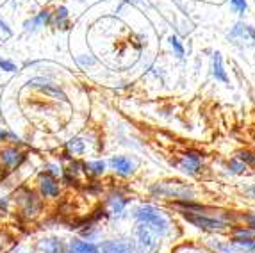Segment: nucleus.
I'll list each match as a JSON object with an SVG mask.
<instances>
[{"instance_id": "1", "label": "nucleus", "mask_w": 255, "mask_h": 253, "mask_svg": "<svg viewBox=\"0 0 255 253\" xmlns=\"http://www.w3.org/2000/svg\"><path fill=\"white\" fill-rule=\"evenodd\" d=\"M132 218L136 220V223H143L152 230L155 236L161 239V237L168 236L171 230V221L170 218L157 209V207L150 205V203H143V205L136 207L132 211Z\"/></svg>"}, {"instance_id": "2", "label": "nucleus", "mask_w": 255, "mask_h": 253, "mask_svg": "<svg viewBox=\"0 0 255 253\" xmlns=\"http://www.w3.org/2000/svg\"><path fill=\"white\" fill-rule=\"evenodd\" d=\"M11 202L18 207V214L23 220H34L43 211V198L38 194V191L30 189L29 186L16 187L11 196Z\"/></svg>"}, {"instance_id": "3", "label": "nucleus", "mask_w": 255, "mask_h": 253, "mask_svg": "<svg viewBox=\"0 0 255 253\" xmlns=\"http://www.w3.org/2000/svg\"><path fill=\"white\" fill-rule=\"evenodd\" d=\"M150 194L155 198H175V200H193L195 198V189L193 186L182 180H161L155 182L150 187Z\"/></svg>"}, {"instance_id": "4", "label": "nucleus", "mask_w": 255, "mask_h": 253, "mask_svg": "<svg viewBox=\"0 0 255 253\" xmlns=\"http://www.w3.org/2000/svg\"><path fill=\"white\" fill-rule=\"evenodd\" d=\"M179 214L182 216L187 223H191L193 227L205 230V232H225V230L232 228V225L229 221L216 218V216L200 214V212H186V211H179Z\"/></svg>"}, {"instance_id": "5", "label": "nucleus", "mask_w": 255, "mask_h": 253, "mask_svg": "<svg viewBox=\"0 0 255 253\" xmlns=\"http://www.w3.org/2000/svg\"><path fill=\"white\" fill-rule=\"evenodd\" d=\"M132 243L136 253H155L159 250V237L143 223H136L132 230Z\"/></svg>"}, {"instance_id": "6", "label": "nucleus", "mask_w": 255, "mask_h": 253, "mask_svg": "<svg viewBox=\"0 0 255 253\" xmlns=\"http://www.w3.org/2000/svg\"><path fill=\"white\" fill-rule=\"evenodd\" d=\"M27 159H29V153L23 152L20 146L5 144L0 148V168H4L9 173L20 169L27 162Z\"/></svg>"}, {"instance_id": "7", "label": "nucleus", "mask_w": 255, "mask_h": 253, "mask_svg": "<svg viewBox=\"0 0 255 253\" xmlns=\"http://www.w3.org/2000/svg\"><path fill=\"white\" fill-rule=\"evenodd\" d=\"M175 164L180 171H184L189 177L200 175L202 169H204V153L198 152V150H187L182 155H179V160Z\"/></svg>"}, {"instance_id": "8", "label": "nucleus", "mask_w": 255, "mask_h": 253, "mask_svg": "<svg viewBox=\"0 0 255 253\" xmlns=\"http://www.w3.org/2000/svg\"><path fill=\"white\" fill-rule=\"evenodd\" d=\"M25 86L30 89H36V91H39V93H43V95H47V97L54 98V100L68 102L66 93H64L63 89L55 84V82H52L50 79H47V77H32V79L27 80Z\"/></svg>"}, {"instance_id": "9", "label": "nucleus", "mask_w": 255, "mask_h": 253, "mask_svg": "<svg viewBox=\"0 0 255 253\" xmlns=\"http://www.w3.org/2000/svg\"><path fill=\"white\" fill-rule=\"evenodd\" d=\"M227 39L238 47H255V27L245 21H238L227 34Z\"/></svg>"}, {"instance_id": "10", "label": "nucleus", "mask_w": 255, "mask_h": 253, "mask_svg": "<svg viewBox=\"0 0 255 253\" xmlns=\"http://www.w3.org/2000/svg\"><path fill=\"white\" fill-rule=\"evenodd\" d=\"M36 186H38V194L43 200H55L61 196V191H63V184L57 178L50 177L47 173H39L38 180H36Z\"/></svg>"}, {"instance_id": "11", "label": "nucleus", "mask_w": 255, "mask_h": 253, "mask_svg": "<svg viewBox=\"0 0 255 253\" xmlns=\"http://www.w3.org/2000/svg\"><path fill=\"white\" fill-rule=\"evenodd\" d=\"M109 168L120 177H130L137 169V160L128 155H115L109 159Z\"/></svg>"}, {"instance_id": "12", "label": "nucleus", "mask_w": 255, "mask_h": 253, "mask_svg": "<svg viewBox=\"0 0 255 253\" xmlns=\"http://www.w3.org/2000/svg\"><path fill=\"white\" fill-rule=\"evenodd\" d=\"M128 203H130V198L125 196L122 191L113 189L106 196V207L109 209V211H107L109 212V216H124Z\"/></svg>"}, {"instance_id": "13", "label": "nucleus", "mask_w": 255, "mask_h": 253, "mask_svg": "<svg viewBox=\"0 0 255 253\" xmlns=\"http://www.w3.org/2000/svg\"><path fill=\"white\" fill-rule=\"evenodd\" d=\"M50 18L52 9H41V11L34 13L23 21V30L25 32H38V30L45 29V27H50Z\"/></svg>"}, {"instance_id": "14", "label": "nucleus", "mask_w": 255, "mask_h": 253, "mask_svg": "<svg viewBox=\"0 0 255 253\" xmlns=\"http://www.w3.org/2000/svg\"><path fill=\"white\" fill-rule=\"evenodd\" d=\"M100 253H136L132 239H107L98 245Z\"/></svg>"}, {"instance_id": "15", "label": "nucleus", "mask_w": 255, "mask_h": 253, "mask_svg": "<svg viewBox=\"0 0 255 253\" xmlns=\"http://www.w3.org/2000/svg\"><path fill=\"white\" fill-rule=\"evenodd\" d=\"M66 243L61 237L48 236L38 241V250L41 253H66Z\"/></svg>"}, {"instance_id": "16", "label": "nucleus", "mask_w": 255, "mask_h": 253, "mask_svg": "<svg viewBox=\"0 0 255 253\" xmlns=\"http://www.w3.org/2000/svg\"><path fill=\"white\" fill-rule=\"evenodd\" d=\"M50 27H54V29H61V30L70 29V11H68V7L59 5V7H55L54 11H52Z\"/></svg>"}, {"instance_id": "17", "label": "nucleus", "mask_w": 255, "mask_h": 253, "mask_svg": "<svg viewBox=\"0 0 255 253\" xmlns=\"http://www.w3.org/2000/svg\"><path fill=\"white\" fill-rule=\"evenodd\" d=\"M66 253H100V250H98V245H95L91 241L75 237L66 246Z\"/></svg>"}, {"instance_id": "18", "label": "nucleus", "mask_w": 255, "mask_h": 253, "mask_svg": "<svg viewBox=\"0 0 255 253\" xmlns=\"http://www.w3.org/2000/svg\"><path fill=\"white\" fill-rule=\"evenodd\" d=\"M211 70H213V77L221 82V84H229V75H227V70L223 66V57H221L220 52H213V64H211Z\"/></svg>"}, {"instance_id": "19", "label": "nucleus", "mask_w": 255, "mask_h": 253, "mask_svg": "<svg viewBox=\"0 0 255 253\" xmlns=\"http://www.w3.org/2000/svg\"><path fill=\"white\" fill-rule=\"evenodd\" d=\"M107 162L106 160H91V162H84V175L88 177H102L106 173Z\"/></svg>"}, {"instance_id": "20", "label": "nucleus", "mask_w": 255, "mask_h": 253, "mask_svg": "<svg viewBox=\"0 0 255 253\" xmlns=\"http://www.w3.org/2000/svg\"><path fill=\"white\" fill-rule=\"evenodd\" d=\"M64 148H66V152L73 157H79V155H84L86 152V141L82 137H72L64 143Z\"/></svg>"}, {"instance_id": "21", "label": "nucleus", "mask_w": 255, "mask_h": 253, "mask_svg": "<svg viewBox=\"0 0 255 253\" xmlns=\"http://www.w3.org/2000/svg\"><path fill=\"white\" fill-rule=\"evenodd\" d=\"M209 245L213 246L218 253H243V250L239 248V246H236L230 239L229 241H216V243L211 241Z\"/></svg>"}, {"instance_id": "22", "label": "nucleus", "mask_w": 255, "mask_h": 253, "mask_svg": "<svg viewBox=\"0 0 255 253\" xmlns=\"http://www.w3.org/2000/svg\"><path fill=\"white\" fill-rule=\"evenodd\" d=\"M0 143L13 144V146H21L23 141H21L13 130H9V128H5V126H0Z\"/></svg>"}, {"instance_id": "23", "label": "nucleus", "mask_w": 255, "mask_h": 253, "mask_svg": "<svg viewBox=\"0 0 255 253\" xmlns=\"http://www.w3.org/2000/svg\"><path fill=\"white\" fill-rule=\"evenodd\" d=\"M168 45H170L171 52H173V55L177 57V59H184V55H186V48H184L182 41H180L177 36H170V38H168Z\"/></svg>"}, {"instance_id": "24", "label": "nucleus", "mask_w": 255, "mask_h": 253, "mask_svg": "<svg viewBox=\"0 0 255 253\" xmlns=\"http://www.w3.org/2000/svg\"><path fill=\"white\" fill-rule=\"evenodd\" d=\"M227 169H229L232 175H245L248 171V166L243 162V160H239L238 157H234V159H230L229 162H227Z\"/></svg>"}, {"instance_id": "25", "label": "nucleus", "mask_w": 255, "mask_h": 253, "mask_svg": "<svg viewBox=\"0 0 255 253\" xmlns=\"http://www.w3.org/2000/svg\"><path fill=\"white\" fill-rule=\"evenodd\" d=\"M43 173H47V175H50V177L59 180L64 173V168H63V164H59V162H45V166H43Z\"/></svg>"}, {"instance_id": "26", "label": "nucleus", "mask_w": 255, "mask_h": 253, "mask_svg": "<svg viewBox=\"0 0 255 253\" xmlns=\"http://www.w3.org/2000/svg\"><path fill=\"white\" fill-rule=\"evenodd\" d=\"M232 237H236V239H255V230L250 227H232Z\"/></svg>"}, {"instance_id": "27", "label": "nucleus", "mask_w": 255, "mask_h": 253, "mask_svg": "<svg viewBox=\"0 0 255 253\" xmlns=\"http://www.w3.org/2000/svg\"><path fill=\"white\" fill-rule=\"evenodd\" d=\"M236 157H238L239 160H243L248 168H250V166L255 168V152H252V150H239V152L236 153Z\"/></svg>"}, {"instance_id": "28", "label": "nucleus", "mask_w": 255, "mask_h": 253, "mask_svg": "<svg viewBox=\"0 0 255 253\" xmlns=\"http://www.w3.org/2000/svg\"><path fill=\"white\" fill-rule=\"evenodd\" d=\"M229 5H230V9H232V13L239 14V16H243V14L248 11L247 0H229Z\"/></svg>"}, {"instance_id": "29", "label": "nucleus", "mask_w": 255, "mask_h": 253, "mask_svg": "<svg viewBox=\"0 0 255 253\" xmlns=\"http://www.w3.org/2000/svg\"><path fill=\"white\" fill-rule=\"evenodd\" d=\"M0 70L5 73H14L18 70L16 63H13L11 59H7V57H0Z\"/></svg>"}, {"instance_id": "30", "label": "nucleus", "mask_w": 255, "mask_h": 253, "mask_svg": "<svg viewBox=\"0 0 255 253\" xmlns=\"http://www.w3.org/2000/svg\"><path fill=\"white\" fill-rule=\"evenodd\" d=\"M77 63L86 68V66H93V64H97V59H93L91 55H79V57H77Z\"/></svg>"}, {"instance_id": "31", "label": "nucleus", "mask_w": 255, "mask_h": 253, "mask_svg": "<svg viewBox=\"0 0 255 253\" xmlns=\"http://www.w3.org/2000/svg\"><path fill=\"white\" fill-rule=\"evenodd\" d=\"M9 205H11V198H9V196H2V194H0V212H7Z\"/></svg>"}, {"instance_id": "32", "label": "nucleus", "mask_w": 255, "mask_h": 253, "mask_svg": "<svg viewBox=\"0 0 255 253\" xmlns=\"http://www.w3.org/2000/svg\"><path fill=\"white\" fill-rule=\"evenodd\" d=\"M241 220L245 221V223H247L248 227L254 228V230H255V214H254V212H250V214H243Z\"/></svg>"}, {"instance_id": "33", "label": "nucleus", "mask_w": 255, "mask_h": 253, "mask_svg": "<svg viewBox=\"0 0 255 253\" xmlns=\"http://www.w3.org/2000/svg\"><path fill=\"white\" fill-rule=\"evenodd\" d=\"M245 193H247V194H248V198L255 200V184H252V186L245 187Z\"/></svg>"}, {"instance_id": "34", "label": "nucleus", "mask_w": 255, "mask_h": 253, "mask_svg": "<svg viewBox=\"0 0 255 253\" xmlns=\"http://www.w3.org/2000/svg\"><path fill=\"white\" fill-rule=\"evenodd\" d=\"M2 236H4V234H0V253H4V250H5V243H7V241L2 239Z\"/></svg>"}, {"instance_id": "35", "label": "nucleus", "mask_w": 255, "mask_h": 253, "mask_svg": "<svg viewBox=\"0 0 255 253\" xmlns=\"http://www.w3.org/2000/svg\"><path fill=\"white\" fill-rule=\"evenodd\" d=\"M186 253H207V252H202V250H187Z\"/></svg>"}, {"instance_id": "36", "label": "nucleus", "mask_w": 255, "mask_h": 253, "mask_svg": "<svg viewBox=\"0 0 255 253\" xmlns=\"http://www.w3.org/2000/svg\"><path fill=\"white\" fill-rule=\"evenodd\" d=\"M252 253H255V248H254V252H252Z\"/></svg>"}]
</instances>
